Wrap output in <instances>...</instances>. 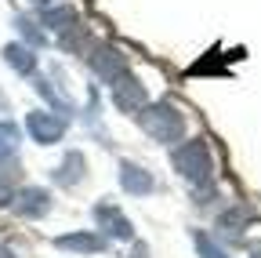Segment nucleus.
I'll return each instance as SVG.
<instances>
[{"label": "nucleus", "mask_w": 261, "mask_h": 258, "mask_svg": "<svg viewBox=\"0 0 261 258\" xmlns=\"http://www.w3.org/2000/svg\"><path fill=\"white\" fill-rule=\"evenodd\" d=\"M174 168L192 182V185H207L211 178H214V164H211V149H207V142H200V138H192V142H185V146H178L174 149Z\"/></svg>", "instance_id": "1"}, {"label": "nucleus", "mask_w": 261, "mask_h": 258, "mask_svg": "<svg viewBox=\"0 0 261 258\" xmlns=\"http://www.w3.org/2000/svg\"><path fill=\"white\" fill-rule=\"evenodd\" d=\"M142 127L156 142H178L181 131H185V120H181V113L171 102H156V106L142 109Z\"/></svg>", "instance_id": "2"}, {"label": "nucleus", "mask_w": 261, "mask_h": 258, "mask_svg": "<svg viewBox=\"0 0 261 258\" xmlns=\"http://www.w3.org/2000/svg\"><path fill=\"white\" fill-rule=\"evenodd\" d=\"M113 102H116V109H123V113H142L145 109V87H142V80L138 77H130L127 69L113 80Z\"/></svg>", "instance_id": "3"}, {"label": "nucleus", "mask_w": 261, "mask_h": 258, "mask_svg": "<svg viewBox=\"0 0 261 258\" xmlns=\"http://www.w3.org/2000/svg\"><path fill=\"white\" fill-rule=\"evenodd\" d=\"M25 127H29V135L33 142H40V146H51L65 135V116H55V113H44V109H33L25 116Z\"/></svg>", "instance_id": "4"}, {"label": "nucleus", "mask_w": 261, "mask_h": 258, "mask_svg": "<svg viewBox=\"0 0 261 258\" xmlns=\"http://www.w3.org/2000/svg\"><path fill=\"white\" fill-rule=\"evenodd\" d=\"M94 222H98V229H102V233H109V237H116V240H130V237H135L130 222L120 215L116 204H98V207H94Z\"/></svg>", "instance_id": "5"}, {"label": "nucleus", "mask_w": 261, "mask_h": 258, "mask_svg": "<svg viewBox=\"0 0 261 258\" xmlns=\"http://www.w3.org/2000/svg\"><path fill=\"white\" fill-rule=\"evenodd\" d=\"M44 22L55 29V33L65 37V44H73V37L80 33V18H76V11L65 8V4H62V8H47V11H44Z\"/></svg>", "instance_id": "6"}, {"label": "nucleus", "mask_w": 261, "mask_h": 258, "mask_svg": "<svg viewBox=\"0 0 261 258\" xmlns=\"http://www.w3.org/2000/svg\"><path fill=\"white\" fill-rule=\"evenodd\" d=\"M11 204H15V211H18L22 218H40V215H47L51 197H47V189H22Z\"/></svg>", "instance_id": "7"}, {"label": "nucleus", "mask_w": 261, "mask_h": 258, "mask_svg": "<svg viewBox=\"0 0 261 258\" xmlns=\"http://www.w3.org/2000/svg\"><path fill=\"white\" fill-rule=\"evenodd\" d=\"M120 185L127 189V193H135V197H142V193H152V175L145 171V168H138V164H130V160H123L120 164Z\"/></svg>", "instance_id": "8"}, {"label": "nucleus", "mask_w": 261, "mask_h": 258, "mask_svg": "<svg viewBox=\"0 0 261 258\" xmlns=\"http://www.w3.org/2000/svg\"><path fill=\"white\" fill-rule=\"evenodd\" d=\"M91 66H94V73H98V77L116 80V77L127 69V62H123V55H116L113 48H94V55H91Z\"/></svg>", "instance_id": "9"}, {"label": "nucleus", "mask_w": 261, "mask_h": 258, "mask_svg": "<svg viewBox=\"0 0 261 258\" xmlns=\"http://www.w3.org/2000/svg\"><path fill=\"white\" fill-rule=\"evenodd\" d=\"M4 58H8V66L18 69L22 77H33V73H37V55H33L29 48H22V44H8V48H4Z\"/></svg>", "instance_id": "10"}, {"label": "nucleus", "mask_w": 261, "mask_h": 258, "mask_svg": "<svg viewBox=\"0 0 261 258\" xmlns=\"http://www.w3.org/2000/svg\"><path fill=\"white\" fill-rule=\"evenodd\" d=\"M58 247H65V251H106V240L98 237V233H69V237H58L55 240Z\"/></svg>", "instance_id": "11"}, {"label": "nucleus", "mask_w": 261, "mask_h": 258, "mask_svg": "<svg viewBox=\"0 0 261 258\" xmlns=\"http://www.w3.org/2000/svg\"><path fill=\"white\" fill-rule=\"evenodd\" d=\"M84 178V156L80 153H65V160L58 164V171H55V182L58 185H76Z\"/></svg>", "instance_id": "12"}, {"label": "nucleus", "mask_w": 261, "mask_h": 258, "mask_svg": "<svg viewBox=\"0 0 261 258\" xmlns=\"http://www.w3.org/2000/svg\"><path fill=\"white\" fill-rule=\"evenodd\" d=\"M15 149H18V127L11 120H0V160L15 156Z\"/></svg>", "instance_id": "13"}, {"label": "nucleus", "mask_w": 261, "mask_h": 258, "mask_svg": "<svg viewBox=\"0 0 261 258\" xmlns=\"http://www.w3.org/2000/svg\"><path fill=\"white\" fill-rule=\"evenodd\" d=\"M243 222H247V211H228L218 225L225 229V237H240L243 233Z\"/></svg>", "instance_id": "14"}, {"label": "nucleus", "mask_w": 261, "mask_h": 258, "mask_svg": "<svg viewBox=\"0 0 261 258\" xmlns=\"http://www.w3.org/2000/svg\"><path fill=\"white\" fill-rule=\"evenodd\" d=\"M196 251H200V258H228V254H225L207 233H196Z\"/></svg>", "instance_id": "15"}, {"label": "nucleus", "mask_w": 261, "mask_h": 258, "mask_svg": "<svg viewBox=\"0 0 261 258\" xmlns=\"http://www.w3.org/2000/svg\"><path fill=\"white\" fill-rule=\"evenodd\" d=\"M15 26H18V29H22V33H25V37H29V40H33V44H37V48H40V44H44V33H40V29H37V26H33V22H29V18H18V22H15Z\"/></svg>", "instance_id": "16"}, {"label": "nucleus", "mask_w": 261, "mask_h": 258, "mask_svg": "<svg viewBox=\"0 0 261 258\" xmlns=\"http://www.w3.org/2000/svg\"><path fill=\"white\" fill-rule=\"evenodd\" d=\"M4 204H11V189H8L4 178H0V207H4Z\"/></svg>", "instance_id": "17"}, {"label": "nucleus", "mask_w": 261, "mask_h": 258, "mask_svg": "<svg viewBox=\"0 0 261 258\" xmlns=\"http://www.w3.org/2000/svg\"><path fill=\"white\" fill-rule=\"evenodd\" d=\"M250 258H261V240H254V244H250Z\"/></svg>", "instance_id": "18"}, {"label": "nucleus", "mask_w": 261, "mask_h": 258, "mask_svg": "<svg viewBox=\"0 0 261 258\" xmlns=\"http://www.w3.org/2000/svg\"><path fill=\"white\" fill-rule=\"evenodd\" d=\"M4 106H8V102H4V95H0V109H4Z\"/></svg>", "instance_id": "19"}]
</instances>
